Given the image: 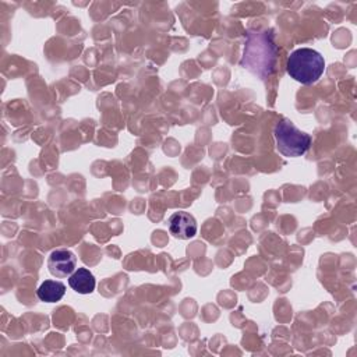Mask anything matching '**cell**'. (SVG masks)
<instances>
[{"instance_id":"obj_1","label":"cell","mask_w":357,"mask_h":357,"mask_svg":"<svg viewBox=\"0 0 357 357\" xmlns=\"http://www.w3.org/2000/svg\"><path fill=\"white\" fill-rule=\"evenodd\" d=\"M278 56V47L269 31L248 29L245 33V43L240 64L265 79L273 73Z\"/></svg>"},{"instance_id":"obj_2","label":"cell","mask_w":357,"mask_h":357,"mask_svg":"<svg viewBox=\"0 0 357 357\" xmlns=\"http://www.w3.org/2000/svg\"><path fill=\"white\" fill-rule=\"evenodd\" d=\"M287 74L305 85L317 82L325 70L324 56L311 49V47H300L290 53L286 64Z\"/></svg>"},{"instance_id":"obj_3","label":"cell","mask_w":357,"mask_h":357,"mask_svg":"<svg viewBox=\"0 0 357 357\" xmlns=\"http://www.w3.org/2000/svg\"><path fill=\"white\" fill-rule=\"evenodd\" d=\"M273 137L278 151L287 158L304 155L311 145L310 134L298 130L289 119H282L276 123Z\"/></svg>"},{"instance_id":"obj_4","label":"cell","mask_w":357,"mask_h":357,"mask_svg":"<svg viewBox=\"0 0 357 357\" xmlns=\"http://www.w3.org/2000/svg\"><path fill=\"white\" fill-rule=\"evenodd\" d=\"M49 272L56 278H67L77 268V257L73 251L59 248L50 252L47 258Z\"/></svg>"},{"instance_id":"obj_5","label":"cell","mask_w":357,"mask_h":357,"mask_svg":"<svg viewBox=\"0 0 357 357\" xmlns=\"http://www.w3.org/2000/svg\"><path fill=\"white\" fill-rule=\"evenodd\" d=\"M169 231L172 236L180 240L191 238L197 234V222L192 215L185 211H178L170 215L167 219Z\"/></svg>"},{"instance_id":"obj_6","label":"cell","mask_w":357,"mask_h":357,"mask_svg":"<svg viewBox=\"0 0 357 357\" xmlns=\"http://www.w3.org/2000/svg\"><path fill=\"white\" fill-rule=\"evenodd\" d=\"M68 284L74 291L88 294L93 291L96 280L92 272H89L86 268H78L68 276Z\"/></svg>"},{"instance_id":"obj_7","label":"cell","mask_w":357,"mask_h":357,"mask_svg":"<svg viewBox=\"0 0 357 357\" xmlns=\"http://www.w3.org/2000/svg\"><path fill=\"white\" fill-rule=\"evenodd\" d=\"M66 294V284L60 280H45L36 290V296L40 301L45 303H56L63 298Z\"/></svg>"}]
</instances>
